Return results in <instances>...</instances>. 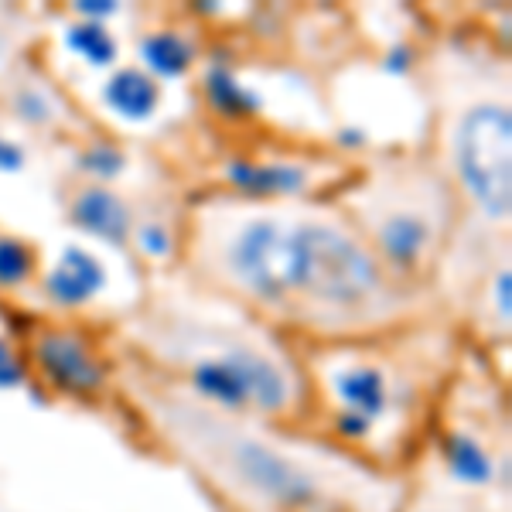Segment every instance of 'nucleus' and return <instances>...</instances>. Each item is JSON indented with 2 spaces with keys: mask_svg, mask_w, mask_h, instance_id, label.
<instances>
[{
  "mask_svg": "<svg viewBox=\"0 0 512 512\" xmlns=\"http://www.w3.org/2000/svg\"><path fill=\"white\" fill-rule=\"evenodd\" d=\"M444 315L434 291L400 280L332 198L297 202V277L287 338L297 345L400 332Z\"/></svg>",
  "mask_w": 512,
  "mask_h": 512,
  "instance_id": "nucleus-4",
  "label": "nucleus"
},
{
  "mask_svg": "<svg viewBox=\"0 0 512 512\" xmlns=\"http://www.w3.org/2000/svg\"><path fill=\"white\" fill-rule=\"evenodd\" d=\"M396 512H506V509H495L482 499L454 492L448 485L434 482V478L424 472H410L407 489H403L400 509Z\"/></svg>",
  "mask_w": 512,
  "mask_h": 512,
  "instance_id": "nucleus-15",
  "label": "nucleus"
},
{
  "mask_svg": "<svg viewBox=\"0 0 512 512\" xmlns=\"http://www.w3.org/2000/svg\"><path fill=\"white\" fill-rule=\"evenodd\" d=\"M113 349L219 414L280 427L308 420L311 390L297 342L181 274L154 287Z\"/></svg>",
  "mask_w": 512,
  "mask_h": 512,
  "instance_id": "nucleus-3",
  "label": "nucleus"
},
{
  "mask_svg": "<svg viewBox=\"0 0 512 512\" xmlns=\"http://www.w3.org/2000/svg\"><path fill=\"white\" fill-rule=\"evenodd\" d=\"M65 216L79 233L110 246H130L137 226L134 205L127 202V195H120L113 185H89V181H79L69 192Z\"/></svg>",
  "mask_w": 512,
  "mask_h": 512,
  "instance_id": "nucleus-11",
  "label": "nucleus"
},
{
  "mask_svg": "<svg viewBox=\"0 0 512 512\" xmlns=\"http://www.w3.org/2000/svg\"><path fill=\"white\" fill-rule=\"evenodd\" d=\"M28 379V366H24L21 345L11 342V338L0 335V390H11V386H21Z\"/></svg>",
  "mask_w": 512,
  "mask_h": 512,
  "instance_id": "nucleus-21",
  "label": "nucleus"
},
{
  "mask_svg": "<svg viewBox=\"0 0 512 512\" xmlns=\"http://www.w3.org/2000/svg\"><path fill=\"white\" fill-rule=\"evenodd\" d=\"M434 69L437 168L465 209V229L509 236L512 219V103L506 55L454 41Z\"/></svg>",
  "mask_w": 512,
  "mask_h": 512,
  "instance_id": "nucleus-5",
  "label": "nucleus"
},
{
  "mask_svg": "<svg viewBox=\"0 0 512 512\" xmlns=\"http://www.w3.org/2000/svg\"><path fill=\"white\" fill-rule=\"evenodd\" d=\"M28 376L45 393L82 407L117 403L120 359L110 338L69 318H38L21 332Z\"/></svg>",
  "mask_w": 512,
  "mask_h": 512,
  "instance_id": "nucleus-8",
  "label": "nucleus"
},
{
  "mask_svg": "<svg viewBox=\"0 0 512 512\" xmlns=\"http://www.w3.org/2000/svg\"><path fill=\"white\" fill-rule=\"evenodd\" d=\"M38 277H41L38 246L0 229V291L7 294L24 291V287L38 284Z\"/></svg>",
  "mask_w": 512,
  "mask_h": 512,
  "instance_id": "nucleus-16",
  "label": "nucleus"
},
{
  "mask_svg": "<svg viewBox=\"0 0 512 512\" xmlns=\"http://www.w3.org/2000/svg\"><path fill=\"white\" fill-rule=\"evenodd\" d=\"M72 14H76L79 21L106 24V18L120 14V4H110V0H82V4H72Z\"/></svg>",
  "mask_w": 512,
  "mask_h": 512,
  "instance_id": "nucleus-23",
  "label": "nucleus"
},
{
  "mask_svg": "<svg viewBox=\"0 0 512 512\" xmlns=\"http://www.w3.org/2000/svg\"><path fill=\"white\" fill-rule=\"evenodd\" d=\"M130 246L151 263H175L178 267V253H181V229L168 226L164 219H137Z\"/></svg>",
  "mask_w": 512,
  "mask_h": 512,
  "instance_id": "nucleus-20",
  "label": "nucleus"
},
{
  "mask_svg": "<svg viewBox=\"0 0 512 512\" xmlns=\"http://www.w3.org/2000/svg\"><path fill=\"white\" fill-rule=\"evenodd\" d=\"M11 113L31 130H48L62 120L59 99L52 89H45V82H18L11 93Z\"/></svg>",
  "mask_w": 512,
  "mask_h": 512,
  "instance_id": "nucleus-19",
  "label": "nucleus"
},
{
  "mask_svg": "<svg viewBox=\"0 0 512 512\" xmlns=\"http://www.w3.org/2000/svg\"><path fill=\"white\" fill-rule=\"evenodd\" d=\"M198 93H202L205 110H209L219 123H226V127H250L263 110L260 96H256L226 62L205 65Z\"/></svg>",
  "mask_w": 512,
  "mask_h": 512,
  "instance_id": "nucleus-12",
  "label": "nucleus"
},
{
  "mask_svg": "<svg viewBox=\"0 0 512 512\" xmlns=\"http://www.w3.org/2000/svg\"><path fill=\"white\" fill-rule=\"evenodd\" d=\"M120 359L117 407L140 441L178 465L216 512H396L407 478L386 475L304 427L219 414Z\"/></svg>",
  "mask_w": 512,
  "mask_h": 512,
  "instance_id": "nucleus-1",
  "label": "nucleus"
},
{
  "mask_svg": "<svg viewBox=\"0 0 512 512\" xmlns=\"http://www.w3.org/2000/svg\"><path fill=\"white\" fill-rule=\"evenodd\" d=\"M164 99L161 82L154 76H147L140 65H120L103 86V103L117 113L120 120L140 123V120H151L158 113Z\"/></svg>",
  "mask_w": 512,
  "mask_h": 512,
  "instance_id": "nucleus-14",
  "label": "nucleus"
},
{
  "mask_svg": "<svg viewBox=\"0 0 512 512\" xmlns=\"http://www.w3.org/2000/svg\"><path fill=\"white\" fill-rule=\"evenodd\" d=\"M65 45H69V52L76 55V59L93 65V69H110V65H117L120 59V45H117V38L110 35L106 24H93V21L69 24Z\"/></svg>",
  "mask_w": 512,
  "mask_h": 512,
  "instance_id": "nucleus-18",
  "label": "nucleus"
},
{
  "mask_svg": "<svg viewBox=\"0 0 512 512\" xmlns=\"http://www.w3.org/2000/svg\"><path fill=\"white\" fill-rule=\"evenodd\" d=\"M24 161H28V154H24L18 140H7L0 134V171H21Z\"/></svg>",
  "mask_w": 512,
  "mask_h": 512,
  "instance_id": "nucleus-24",
  "label": "nucleus"
},
{
  "mask_svg": "<svg viewBox=\"0 0 512 512\" xmlns=\"http://www.w3.org/2000/svg\"><path fill=\"white\" fill-rule=\"evenodd\" d=\"M140 69L154 79H185L198 65V41L181 28H151L137 38Z\"/></svg>",
  "mask_w": 512,
  "mask_h": 512,
  "instance_id": "nucleus-13",
  "label": "nucleus"
},
{
  "mask_svg": "<svg viewBox=\"0 0 512 512\" xmlns=\"http://www.w3.org/2000/svg\"><path fill=\"white\" fill-rule=\"evenodd\" d=\"M417 65H420V52L414 45H407V41H400V45H393L390 52H386L383 69L393 72V76H410Z\"/></svg>",
  "mask_w": 512,
  "mask_h": 512,
  "instance_id": "nucleus-22",
  "label": "nucleus"
},
{
  "mask_svg": "<svg viewBox=\"0 0 512 512\" xmlns=\"http://www.w3.org/2000/svg\"><path fill=\"white\" fill-rule=\"evenodd\" d=\"M72 168L82 181L89 185H110L113 178H120L127 171V151L117 144V140H82L76 158H72Z\"/></svg>",
  "mask_w": 512,
  "mask_h": 512,
  "instance_id": "nucleus-17",
  "label": "nucleus"
},
{
  "mask_svg": "<svg viewBox=\"0 0 512 512\" xmlns=\"http://www.w3.org/2000/svg\"><path fill=\"white\" fill-rule=\"evenodd\" d=\"M332 202L396 277L434 291L465 209L427 147L373 154L352 168Z\"/></svg>",
  "mask_w": 512,
  "mask_h": 512,
  "instance_id": "nucleus-6",
  "label": "nucleus"
},
{
  "mask_svg": "<svg viewBox=\"0 0 512 512\" xmlns=\"http://www.w3.org/2000/svg\"><path fill=\"white\" fill-rule=\"evenodd\" d=\"M297 349L311 390L304 431L376 472L407 478L468 338L454 318L434 315L400 332Z\"/></svg>",
  "mask_w": 512,
  "mask_h": 512,
  "instance_id": "nucleus-2",
  "label": "nucleus"
},
{
  "mask_svg": "<svg viewBox=\"0 0 512 512\" xmlns=\"http://www.w3.org/2000/svg\"><path fill=\"white\" fill-rule=\"evenodd\" d=\"M352 164L297 147H243L219 161V185L246 202H311L332 198L349 181Z\"/></svg>",
  "mask_w": 512,
  "mask_h": 512,
  "instance_id": "nucleus-9",
  "label": "nucleus"
},
{
  "mask_svg": "<svg viewBox=\"0 0 512 512\" xmlns=\"http://www.w3.org/2000/svg\"><path fill=\"white\" fill-rule=\"evenodd\" d=\"M106 284H110V274H106L103 260L82 246H65L59 260L48 270H41L38 277V291L45 304L62 318L93 308Z\"/></svg>",
  "mask_w": 512,
  "mask_h": 512,
  "instance_id": "nucleus-10",
  "label": "nucleus"
},
{
  "mask_svg": "<svg viewBox=\"0 0 512 512\" xmlns=\"http://www.w3.org/2000/svg\"><path fill=\"white\" fill-rule=\"evenodd\" d=\"M509 403L506 383L475 369L472 345L444 393L414 472L509 512Z\"/></svg>",
  "mask_w": 512,
  "mask_h": 512,
  "instance_id": "nucleus-7",
  "label": "nucleus"
}]
</instances>
